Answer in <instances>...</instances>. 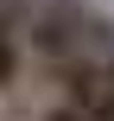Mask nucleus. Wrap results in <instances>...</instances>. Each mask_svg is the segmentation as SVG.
Wrapping results in <instances>:
<instances>
[{"label": "nucleus", "mask_w": 114, "mask_h": 121, "mask_svg": "<svg viewBox=\"0 0 114 121\" xmlns=\"http://www.w3.org/2000/svg\"><path fill=\"white\" fill-rule=\"evenodd\" d=\"M25 70V13H0V96H13Z\"/></svg>", "instance_id": "f257e3e1"}]
</instances>
